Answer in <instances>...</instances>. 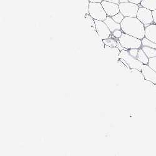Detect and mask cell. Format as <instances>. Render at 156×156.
Wrapping results in <instances>:
<instances>
[{"mask_svg":"<svg viewBox=\"0 0 156 156\" xmlns=\"http://www.w3.org/2000/svg\"><path fill=\"white\" fill-rule=\"evenodd\" d=\"M149 66L156 72V56L149 58Z\"/></svg>","mask_w":156,"mask_h":156,"instance_id":"obj_19","label":"cell"},{"mask_svg":"<svg viewBox=\"0 0 156 156\" xmlns=\"http://www.w3.org/2000/svg\"><path fill=\"white\" fill-rule=\"evenodd\" d=\"M126 2H128V0H119V3H126Z\"/></svg>","mask_w":156,"mask_h":156,"instance_id":"obj_28","label":"cell"},{"mask_svg":"<svg viewBox=\"0 0 156 156\" xmlns=\"http://www.w3.org/2000/svg\"><path fill=\"white\" fill-rule=\"evenodd\" d=\"M105 49L107 53H109L114 58V59L116 61H118V59H119V54L121 53V51L118 49V47H109L105 45Z\"/></svg>","mask_w":156,"mask_h":156,"instance_id":"obj_12","label":"cell"},{"mask_svg":"<svg viewBox=\"0 0 156 156\" xmlns=\"http://www.w3.org/2000/svg\"><path fill=\"white\" fill-rule=\"evenodd\" d=\"M119 10L124 17H136L139 6L136 4L126 2L119 4Z\"/></svg>","mask_w":156,"mask_h":156,"instance_id":"obj_5","label":"cell"},{"mask_svg":"<svg viewBox=\"0 0 156 156\" xmlns=\"http://www.w3.org/2000/svg\"><path fill=\"white\" fill-rule=\"evenodd\" d=\"M136 18L144 24H151L154 21L152 11L144 7L139 8Z\"/></svg>","mask_w":156,"mask_h":156,"instance_id":"obj_6","label":"cell"},{"mask_svg":"<svg viewBox=\"0 0 156 156\" xmlns=\"http://www.w3.org/2000/svg\"><path fill=\"white\" fill-rule=\"evenodd\" d=\"M79 2L85 8L86 13L89 14V0H78Z\"/></svg>","mask_w":156,"mask_h":156,"instance_id":"obj_20","label":"cell"},{"mask_svg":"<svg viewBox=\"0 0 156 156\" xmlns=\"http://www.w3.org/2000/svg\"><path fill=\"white\" fill-rule=\"evenodd\" d=\"M129 54L131 55L132 56H133L134 58H137V55H138V49H129Z\"/></svg>","mask_w":156,"mask_h":156,"instance_id":"obj_21","label":"cell"},{"mask_svg":"<svg viewBox=\"0 0 156 156\" xmlns=\"http://www.w3.org/2000/svg\"><path fill=\"white\" fill-rule=\"evenodd\" d=\"M121 30L129 35L142 40L145 36L144 24L136 17H124L121 23Z\"/></svg>","mask_w":156,"mask_h":156,"instance_id":"obj_1","label":"cell"},{"mask_svg":"<svg viewBox=\"0 0 156 156\" xmlns=\"http://www.w3.org/2000/svg\"><path fill=\"white\" fill-rule=\"evenodd\" d=\"M137 59L144 64H147L149 62V58L143 51L142 49H139L138 51V55L137 56Z\"/></svg>","mask_w":156,"mask_h":156,"instance_id":"obj_14","label":"cell"},{"mask_svg":"<svg viewBox=\"0 0 156 156\" xmlns=\"http://www.w3.org/2000/svg\"><path fill=\"white\" fill-rule=\"evenodd\" d=\"M142 44L144 46H147L152 48L156 49V43L150 41L146 37H144L142 40Z\"/></svg>","mask_w":156,"mask_h":156,"instance_id":"obj_17","label":"cell"},{"mask_svg":"<svg viewBox=\"0 0 156 156\" xmlns=\"http://www.w3.org/2000/svg\"></svg>","mask_w":156,"mask_h":156,"instance_id":"obj_29","label":"cell"},{"mask_svg":"<svg viewBox=\"0 0 156 156\" xmlns=\"http://www.w3.org/2000/svg\"><path fill=\"white\" fill-rule=\"evenodd\" d=\"M142 49L144 52L146 56L148 57V58H151L156 56V49L147 47V46H144Z\"/></svg>","mask_w":156,"mask_h":156,"instance_id":"obj_15","label":"cell"},{"mask_svg":"<svg viewBox=\"0 0 156 156\" xmlns=\"http://www.w3.org/2000/svg\"><path fill=\"white\" fill-rule=\"evenodd\" d=\"M141 6L151 11L156 10V0H142Z\"/></svg>","mask_w":156,"mask_h":156,"instance_id":"obj_13","label":"cell"},{"mask_svg":"<svg viewBox=\"0 0 156 156\" xmlns=\"http://www.w3.org/2000/svg\"><path fill=\"white\" fill-rule=\"evenodd\" d=\"M104 1H106V2H111V3H114L116 4H119V0H104Z\"/></svg>","mask_w":156,"mask_h":156,"instance_id":"obj_26","label":"cell"},{"mask_svg":"<svg viewBox=\"0 0 156 156\" xmlns=\"http://www.w3.org/2000/svg\"><path fill=\"white\" fill-rule=\"evenodd\" d=\"M117 47L118 48V49H119L121 51H122V50H124V49H124V48H123V46L121 45V44L120 43L119 41H118V45H117Z\"/></svg>","mask_w":156,"mask_h":156,"instance_id":"obj_25","label":"cell"},{"mask_svg":"<svg viewBox=\"0 0 156 156\" xmlns=\"http://www.w3.org/2000/svg\"><path fill=\"white\" fill-rule=\"evenodd\" d=\"M96 30L98 33V34L101 40H106V39L109 37L111 36V31L109 30L108 26L106 23L102 21L99 20H94Z\"/></svg>","mask_w":156,"mask_h":156,"instance_id":"obj_7","label":"cell"},{"mask_svg":"<svg viewBox=\"0 0 156 156\" xmlns=\"http://www.w3.org/2000/svg\"><path fill=\"white\" fill-rule=\"evenodd\" d=\"M152 16H153V20H154V22L156 24V10H154L152 11Z\"/></svg>","mask_w":156,"mask_h":156,"instance_id":"obj_24","label":"cell"},{"mask_svg":"<svg viewBox=\"0 0 156 156\" xmlns=\"http://www.w3.org/2000/svg\"><path fill=\"white\" fill-rule=\"evenodd\" d=\"M103 0H89L90 2H94V3H101Z\"/></svg>","mask_w":156,"mask_h":156,"instance_id":"obj_27","label":"cell"},{"mask_svg":"<svg viewBox=\"0 0 156 156\" xmlns=\"http://www.w3.org/2000/svg\"><path fill=\"white\" fill-rule=\"evenodd\" d=\"M112 34L114 35V36L116 38H120L122 34L121 30H115L114 32H112Z\"/></svg>","mask_w":156,"mask_h":156,"instance_id":"obj_22","label":"cell"},{"mask_svg":"<svg viewBox=\"0 0 156 156\" xmlns=\"http://www.w3.org/2000/svg\"><path fill=\"white\" fill-rule=\"evenodd\" d=\"M112 18L116 23L121 24V22L122 21V20H124V15L121 13V12H119V13L116 14L115 15L112 16Z\"/></svg>","mask_w":156,"mask_h":156,"instance_id":"obj_18","label":"cell"},{"mask_svg":"<svg viewBox=\"0 0 156 156\" xmlns=\"http://www.w3.org/2000/svg\"><path fill=\"white\" fill-rule=\"evenodd\" d=\"M141 72L144 75V80L156 84V72L154 70L146 64H144Z\"/></svg>","mask_w":156,"mask_h":156,"instance_id":"obj_9","label":"cell"},{"mask_svg":"<svg viewBox=\"0 0 156 156\" xmlns=\"http://www.w3.org/2000/svg\"><path fill=\"white\" fill-rule=\"evenodd\" d=\"M106 23V24L108 26V27L109 28V30L111 32H114L115 30H121V24L116 23L111 16H107L106 19L104 21Z\"/></svg>","mask_w":156,"mask_h":156,"instance_id":"obj_11","label":"cell"},{"mask_svg":"<svg viewBox=\"0 0 156 156\" xmlns=\"http://www.w3.org/2000/svg\"><path fill=\"white\" fill-rule=\"evenodd\" d=\"M129 2H131V3H134V4H136V5H139V3H141V0H128Z\"/></svg>","mask_w":156,"mask_h":156,"instance_id":"obj_23","label":"cell"},{"mask_svg":"<svg viewBox=\"0 0 156 156\" xmlns=\"http://www.w3.org/2000/svg\"><path fill=\"white\" fill-rule=\"evenodd\" d=\"M102 41L105 45L109 47H117V45H118V41H115L114 39L111 38V37L102 40Z\"/></svg>","mask_w":156,"mask_h":156,"instance_id":"obj_16","label":"cell"},{"mask_svg":"<svg viewBox=\"0 0 156 156\" xmlns=\"http://www.w3.org/2000/svg\"><path fill=\"white\" fill-rule=\"evenodd\" d=\"M104 9H105V12L108 16H113L115 15L116 14L119 13L120 12L119 5L116 4L114 3H111L106 1H103L101 3Z\"/></svg>","mask_w":156,"mask_h":156,"instance_id":"obj_8","label":"cell"},{"mask_svg":"<svg viewBox=\"0 0 156 156\" xmlns=\"http://www.w3.org/2000/svg\"><path fill=\"white\" fill-rule=\"evenodd\" d=\"M119 59L124 60L131 69H136L141 71L144 66V64H142L137 58H134L130 55L127 49H124L121 51Z\"/></svg>","mask_w":156,"mask_h":156,"instance_id":"obj_4","label":"cell"},{"mask_svg":"<svg viewBox=\"0 0 156 156\" xmlns=\"http://www.w3.org/2000/svg\"><path fill=\"white\" fill-rule=\"evenodd\" d=\"M145 36L150 41L156 43V25L151 24L145 29Z\"/></svg>","mask_w":156,"mask_h":156,"instance_id":"obj_10","label":"cell"},{"mask_svg":"<svg viewBox=\"0 0 156 156\" xmlns=\"http://www.w3.org/2000/svg\"><path fill=\"white\" fill-rule=\"evenodd\" d=\"M89 15L94 20L105 21L108 15L101 3L90 2L89 6Z\"/></svg>","mask_w":156,"mask_h":156,"instance_id":"obj_2","label":"cell"},{"mask_svg":"<svg viewBox=\"0 0 156 156\" xmlns=\"http://www.w3.org/2000/svg\"><path fill=\"white\" fill-rule=\"evenodd\" d=\"M119 41L126 49H139L142 44V41L140 39L127 34L124 33H122L121 37L119 38Z\"/></svg>","mask_w":156,"mask_h":156,"instance_id":"obj_3","label":"cell"}]
</instances>
